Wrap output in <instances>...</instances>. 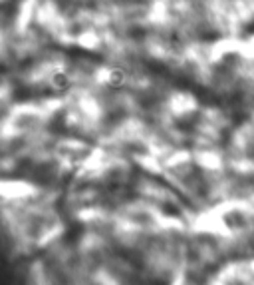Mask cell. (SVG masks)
Returning a JSON list of instances; mask_svg holds the SVG:
<instances>
[{"label":"cell","mask_w":254,"mask_h":285,"mask_svg":"<svg viewBox=\"0 0 254 285\" xmlns=\"http://www.w3.org/2000/svg\"><path fill=\"white\" fill-rule=\"evenodd\" d=\"M52 86L56 88V90H66L69 86V76L66 72H58V74H54L52 76Z\"/></svg>","instance_id":"cell-1"},{"label":"cell","mask_w":254,"mask_h":285,"mask_svg":"<svg viewBox=\"0 0 254 285\" xmlns=\"http://www.w3.org/2000/svg\"><path fill=\"white\" fill-rule=\"evenodd\" d=\"M107 80H110V84H112L114 88H119V86H123V82H125V74L121 70H112Z\"/></svg>","instance_id":"cell-2"}]
</instances>
